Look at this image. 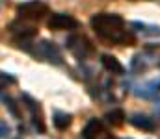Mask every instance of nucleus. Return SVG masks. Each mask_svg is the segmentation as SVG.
<instances>
[{
    "mask_svg": "<svg viewBox=\"0 0 160 139\" xmlns=\"http://www.w3.org/2000/svg\"><path fill=\"white\" fill-rule=\"evenodd\" d=\"M8 30L11 32V35H13V39L19 43V45H22V43H26V41H30V39H34L36 35H38V30L34 28V26H28V24H21V22H11L9 26H8Z\"/></svg>",
    "mask_w": 160,
    "mask_h": 139,
    "instance_id": "nucleus-7",
    "label": "nucleus"
},
{
    "mask_svg": "<svg viewBox=\"0 0 160 139\" xmlns=\"http://www.w3.org/2000/svg\"><path fill=\"white\" fill-rule=\"evenodd\" d=\"M128 121H130V124L136 126L138 130H145V132H153V130H155V123H153L149 117H145V115H138V113H136V115H132Z\"/></svg>",
    "mask_w": 160,
    "mask_h": 139,
    "instance_id": "nucleus-10",
    "label": "nucleus"
},
{
    "mask_svg": "<svg viewBox=\"0 0 160 139\" xmlns=\"http://www.w3.org/2000/svg\"><path fill=\"white\" fill-rule=\"evenodd\" d=\"M67 48L78 58V59H86L89 56L95 54V46L91 45V41L86 37V35H80V34H75L67 39Z\"/></svg>",
    "mask_w": 160,
    "mask_h": 139,
    "instance_id": "nucleus-3",
    "label": "nucleus"
},
{
    "mask_svg": "<svg viewBox=\"0 0 160 139\" xmlns=\"http://www.w3.org/2000/svg\"><path fill=\"white\" fill-rule=\"evenodd\" d=\"M158 111H160V106H158Z\"/></svg>",
    "mask_w": 160,
    "mask_h": 139,
    "instance_id": "nucleus-14",
    "label": "nucleus"
},
{
    "mask_svg": "<svg viewBox=\"0 0 160 139\" xmlns=\"http://www.w3.org/2000/svg\"><path fill=\"white\" fill-rule=\"evenodd\" d=\"M8 132H9V128H6V123H2V137H6Z\"/></svg>",
    "mask_w": 160,
    "mask_h": 139,
    "instance_id": "nucleus-13",
    "label": "nucleus"
},
{
    "mask_svg": "<svg viewBox=\"0 0 160 139\" xmlns=\"http://www.w3.org/2000/svg\"><path fill=\"white\" fill-rule=\"evenodd\" d=\"M82 137L84 139H116L106 130V126L102 124V121H99V119H91L86 124V128L82 132Z\"/></svg>",
    "mask_w": 160,
    "mask_h": 139,
    "instance_id": "nucleus-6",
    "label": "nucleus"
},
{
    "mask_svg": "<svg viewBox=\"0 0 160 139\" xmlns=\"http://www.w3.org/2000/svg\"><path fill=\"white\" fill-rule=\"evenodd\" d=\"M36 58H41V59H47V61H50V63H56V65H60L62 63V52H60V48L54 45V43H50V41H41L39 45H36L34 50H30Z\"/></svg>",
    "mask_w": 160,
    "mask_h": 139,
    "instance_id": "nucleus-5",
    "label": "nucleus"
},
{
    "mask_svg": "<svg viewBox=\"0 0 160 139\" xmlns=\"http://www.w3.org/2000/svg\"><path fill=\"white\" fill-rule=\"evenodd\" d=\"M71 115L69 113H62V111H56L54 113V119H52V123H54V126L58 128V130H67L69 126H71Z\"/></svg>",
    "mask_w": 160,
    "mask_h": 139,
    "instance_id": "nucleus-12",
    "label": "nucleus"
},
{
    "mask_svg": "<svg viewBox=\"0 0 160 139\" xmlns=\"http://www.w3.org/2000/svg\"><path fill=\"white\" fill-rule=\"evenodd\" d=\"M22 100L26 102V108L30 109L32 123H34L36 130H38L39 134H45V123H43V115H41V109H39V106H38V102H36V100H32L28 95H22Z\"/></svg>",
    "mask_w": 160,
    "mask_h": 139,
    "instance_id": "nucleus-8",
    "label": "nucleus"
},
{
    "mask_svg": "<svg viewBox=\"0 0 160 139\" xmlns=\"http://www.w3.org/2000/svg\"><path fill=\"white\" fill-rule=\"evenodd\" d=\"M101 63H102V67H104L108 72H112V74H123V72H125V67L119 63V59L114 58V56H110V54H102V56H101Z\"/></svg>",
    "mask_w": 160,
    "mask_h": 139,
    "instance_id": "nucleus-9",
    "label": "nucleus"
},
{
    "mask_svg": "<svg viewBox=\"0 0 160 139\" xmlns=\"http://www.w3.org/2000/svg\"><path fill=\"white\" fill-rule=\"evenodd\" d=\"M89 24L95 30V34L99 37H102L104 41L125 45V46H132L136 43V37L132 35V32H128L125 28V21L121 19L119 15H114V13H97V15L91 17Z\"/></svg>",
    "mask_w": 160,
    "mask_h": 139,
    "instance_id": "nucleus-1",
    "label": "nucleus"
},
{
    "mask_svg": "<svg viewBox=\"0 0 160 139\" xmlns=\"http://www.w3.org/2000/svg\"><path fill=\"white\" fill-rule=\"evenodd\" d=\"M17 15L24 21H41L45 15H48V6L41 0H30L17 6Z\"/></svg>",
    "mask_w": 160,
    "mask_h": 139,
    "instance_id": "nucleus-2",
    "label": "nucleus"
},
{
    "mask_svg": "<svg viewBox=\"0 0 160 139\" xmlns=\"http://www.w3.org/2000/svg\"><path fill=\"white\" fill-rule=\"evenodd\" d=\"M47 28L54 30V32H62V30H77L78 28V21L67 13H52L47 21Z\"/></svg>",
    "mask_w": 160,
    "mask_h": 139,
    "instance_id": "nucleus-4",
    "label": "nucleus"
},
{
    "mask_svg": "<svg viewBox=\"0 0 160 139\" xmlns=\"http://www.w3.org/2000/svg\"><path fill=\"white\" fill-rule=\"evenodd\" d=\"M104 119H106V123L112 124L114 128H119V126L125 124V113H123L121 109H112V111H108V113L104 115Z\"/></svg>",
    "mask_w": 160,
    "mask_h": 139,
    "instance_id": "nucleus-11",
    "label": "nucleus"
}]
</instances>
